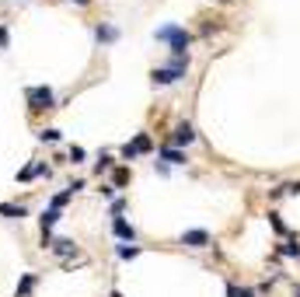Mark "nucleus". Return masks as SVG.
<instances>
[{"label": "nucleus", "instance_id": "f257e3e1", "mask_svg": "<svg viewBox=\"0 0 300 297\" xmlns=\"http://www.w3.org/2000/svg\"><path fill=\"white\" fill-rule=\"evenodd\" d=\"M157 39H161V42H171V53H175V60H182V56H185V46L192 42V35H189L185 28H178V25L157 28Z\"/></svg>", "mask_w": 300, "mask_h": 297}, {"label": "nucleus", "instance_id": "f03ea898", "mask_svg": "<svg viewBox=\"0 0 300 297\" xmlns=\"http://www.w3.org/2000/svg\"><path fill=\"white\" fill-rule=\"evenodd\" d=\"M185 67H189V56H182V60H175L171 67H161V70H154V84H175L178 77L185 74Z\"/></svg>", "mask_w": 300, "mask_h": 297}, {"label": "nucleus", "instance_id": "7ed1b4c3", "mask_svg": "<svg viewBox=\"0 0 300 297\" xmlns=\"http://www.w3.org/2000/svg\"><path fill=\"white\" fill-rule=\"evenodd\" d=\"M53 102H56V98H53V87H46V84H42V87H32V91H28V105H32V112L53 109Z\"/></svg>", "mask_w": 300, "mask_h": 297}, {"label": "nucleus", "instance_id": "20e7f679", "mask_svg": "<svg viewBox=\"0 0 300 297\" xmlns=\"http://www.w3.org/2000/svg\"><path fill=\"white\" fill-rule=\"evenodd\" d=\"M182 245H189V248H206V245H210V234H206V231H185V234H182Z\"/></svg>", "mask_w": 300, "mask_h": 297}, {"label": "nucleus", "instance_id": "39448f33", "mask_svg": "<svg viewBox=\"0 0 300 297\" xmlns=\"http://www.w3.org/2000/svg\"><path fill=\"white\" fill-rule=\"evenodd\" d=\"M143 150H150V137L147 133H140L133 144H126V147H122V157H136V154H143Z\"/></svg>", "mask_w": 300, "mask_h": 297}, {"label": "nucleus", "instance_id": "423d86ee", "mask_svg": "<svg viewBox=\"0 0 300 297\" xmlns=\"http://www.w3.org/2000/svg\"><path fill=\"white\" fill-rule=\"evenodd\" d=\"M49 248H53L60 259H70V255L77 252V245L70 241V238H56V241H49Z\"/></svg>", "mask_w": 300, "mask_h": 297}, {"label": "nucleus", "instance_id": "0eeeda50", "mask_svg": "<svg viewBox=\"0 0 300 297\" xmlns=\"http://www.w3.org/2000/svg\"><path fill=\"white\" fill-rule=\"evenodd\" d=\"M112 227H115V234H119L122 241H133V238H136V231H133V224H126L122 217H115V224H112Z\"/></svg>", "mask_w": 300, "mask_h": 297}, {"label": "nucleus", "instance_id": "6e6552de", "mask_svg": "<svg viewBox=\"0 0 300 297\" xmlns=\"http://www.w3.org/2000/svg\"><path fill=\"white\" fill-rule=\"evenodd\" d=\"M196 140V130L189 126V123H182L178 130H175V144H192Z\"/></svg>", "mask_w": 300, "mask_h": 297}, {"label": "nucleus", "instance_id": "1a4fd4ad", "mask_svg": "<svg viewBox=\"0 0 300 297\" xmlns=\"http://www.w3.org/2000/svg\"><path fill=\"white\" fill-rule=\"evenodd\" d=\"M0 214H4V217H18V221H21L28 210H25V207H11V203H4V207H0Z\"/></svg>", "mask_w": 300, "mask_h": 297}, {"label": "nucleus", "instance_id": "9d476101", "mask_svg": "<svg viewBox=\"0 0 300 297\" xmlns=\"http://www.w3.org/2000/svg\"><path fill=\"white\" fill-rule=\"evenodd\" d=\"M164 157H168L171 164H182V161H185V154H182V150H175V147H164Z\"/></svg>", "mask_w": 300, "mask_h": 297}, {"label": "nucleus", "instance_id": "9b49d317", "mask_svg": "<svg viewBox=\"0 0 300 297\" xmlns=\"http://www.w3.org/2000/svg\"><path fill=\"white\" fill-rule=\"evenodd\" d=\"M115 35H119V32H115L112 25H105V28H98V39H101V42H112Z\"/></svg>", "mask_w": 300, "mask_h": 297}, {"label": "nucleus", "instance_id": "f8f14e48", "mask_svg": "<svg viewBox=\"0 0 300 297\" xmlns=\"http://www.w3.org/2000/svg\"><path fill=\"white\" fill-rule=\"evenodd\" d=\"M126 182H129V171H126V168H119V171H115V178H112V189H119V185H126Z\"/></svg>", "mask_w": 300, "mask_h": 297}, {"label": "nucleus", "instance_id": "ddd939ff", "mask_svg": "<svg viewBox=\"0 0 300 297\" xmlns=\"http://www.w3.org/2000/svg\"><path fill=\"white\" fill-rule=\"evenodd\" d=\"M133 255H140L136 245H119V259H133Z\"/></svg>", "mask_w": 300, "mask_h": 297}, {"label": "nucleus", "instance_id": "4468645a", "mask_svg": "<svg viewBox=\"0 0 300 297\" xmlns=\"http://www.w3.org/2000/svg\"><path fill=\"white\" fill-rule=\"evenodd\" d=\"M32 287H35V276H25V280H21V287H18V297H25Z\"/></svg>", "mask_w": 300, "mask_h": 297}, {"label": "nucleus", "instance_id": "2eb2a0df", "mask_svg": "<svg viewBox=\"0 0 300 297\" xmlns=\"http://www.w3.org/2000/svg\"><path fill=\"white\" fill-rule=\"evenodd\" d=\"M70 196H74V192H70V189H67V192H60V196H53V210H60V207H63V203H67V200H70Z\"/></svg>", "mask_w": 300, "mask_h": 297}, {"label": "nucleus", "instance_id": "dca6fc26", "mask_svg": "<svg viewBox=\"0 0 300 297\" xmlns=\"http://www.w3.org/2000/svg\"><path fill=\"white\" fill-rule=\"evenodd\" d=\"M39 137H42V140H49V144H56V140H60V130H42Z\"/></svg>", "mask_w": 300, "mask_h": 297}, {"label": "nucleus", "instance_id": "f3484780", "mask_svg": "<svg viewBox=\"0 0 300 297\" xmlns=\"http://www.w3.org/2000/svg\"><path fill=\"white\" fill-rule=\"evenodd\" d=\"M94 168H98V171H105V168H112V157H108V154H101V157H98V164H94Z\"/></svg>", "mask_w": 300, "mask_h": 297}, {"label": "nucleus", "instance_id": "a211bd4d", "mask_svg": "<svg viewBox=\"0 0 300 297\" xmlns=\"http://www.w3.org/2000/svg\"><path fill=\"white\" fill-rule=\"evenodd\" d=\"M283 252H286V255H300V245H297V241H290V245H286Z\"/></svg>", "mask_w": 300, "mask_h": 297}, {"label": "nucleus", "instance_id": "6ab92c4d", "mask_svg": "<svg viewBox=\"0 0 300 297\" xmlns=\"http://www.w3.org/2000/svg\"><path fill=\"white\" fill-rule=\"evenodd\" d=\"M7 46V28H0V49Z\"/></svg>", "mask_w": 300, "mask_h": 297}, {"label": "nucleus", "instance_id": "aec40b11", "mask_svg": "<svg viewBox=\"0 0 300 297\" xmlns=\"http://www.w3.org/2000/svg\"><path fill=\"white\" fill-rule=\"evenodd\" d=\"M227 297H237V287L234 283H227Z\"/></svg>", "mask_w": 300, "mask_h": 297}, {"label": "nucleus", "instance_id": "412c9836", "mask_svg": "<svg viewBox=\"0 0 300 297\" xmlns=\"http://www.w3.org/2000/svg\"><path fill=\"white\" fill-rule=\"evenodd\" d=\"M237 297H255V290H248V287H244V290H237Z\"/></svg>", "mask_w": 300, "mask_h": 297}, {"label": "nucleus", "instance_id": "4be33fe9", "mask_svg": "<svg viewBox=\"0 0 300 297\" xmlns=\"http://www.w3.org/2000/svg\"><path fill=\"white\" fill-rule=\"evenodd\" d=\"M112 297H122V294H119V290H112Z\"/></svg>", "mask_w": 300, "mask_h": 297}, {"label": "nucleus", "instance_id": "5701e85b", "mask_svg": "<svg viewBox=\"0 0 300 297\" xmlns=\"http://www.w3.org/2000/svg\"><path fill=\"white\" fill-rule=\"evenodd\" d=\"M77 4H87V0H77Z\"/></svg>", "mask_w": 300, "mask_h": 297}, {"label": "nucleus", "instance_id": "b1692460", "mask_svg": "<svg viewBox=\"0 0 300 297\" xmlns=\"http://www.w3.org/2000/svg\"><path fill=\"white\" fill-rule=\"evenodd\" d=\"M297 297H300V290H297Z\"/></svg>", "mask_w": 300, "mask_h": 297}]
</instances>
